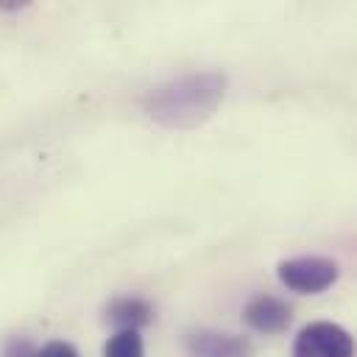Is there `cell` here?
Wrapping results in <instances>:
<instances>
[{"instance_id": "cell-1", "label": "cell", "mask_w": 357, "mask_h": 357, "mask_svg": "<svg viewBox=\"0 0 357 357\" xmlns=\"http://www.w3.org/2000/svg\"><path fill=\"white\" fill-rule=\"evenodd\" d=\"M226 78L220 73H190L173 78L145 98V112L170 128H190L204 123L223 100Z\"/></svg>"}, {"instance_id": "cell-2", "label": "cell", "mask_w": 357, "mask_h": 357, "mask_svg": "<svg viewBox=\"0 0 357 357\" xmlns=\"http://www.w3.org/2000/svg\"><path fill=\"white\" fill-rule=\"evenodd\" d=\"M276 276L287 290L301 296H315L337 282L340 268L335 259H326V257H293L279 262Z\"/></svg>"}, {"instance_id": "cell-3", "label": "cell", "mask_w": 357, "mask_h": 357, "mask_svg": "<svg viewBox=\"0 0 357 357\" xmlns=\"http://www.w3.org/2000/svg\"><path fill=\"white\" fill-rule=\"evenodd\" d=\"M351 354H354L351 335L332 321L307 324L293 343V357H351Z\"/></svg>"}, {"instance_id": "cell-4", "label": "cell", "mask_w": 357, "mask_h": 357, "mask_svg": "<svg viewBox=\"0 0 357 357\" xmlns=\"http://www.w3.org/2000/svg\"><path fill=\"white\" fill-rule=\"evenodd\" d=\"M290 304L276 298V296H257L245 304L243 310V321L257 329V332H265V335H273V332H282L287 329L290 324Z\"/></svg>"}, {"instance_id": "cell-5", "label": "cell", "mask_w": 357, "mask_h": 357, "mask_svg": "<svg viewBox=\"0 0 357 357\" xmlns=\"http://www.w3.org/2000/svg\"><path fill=\"white\" fill-rule=\"evenodd\" d=\"M187 349L192 357H251L254 346L237 335L220 332H195L187 337Z\"/></svg>"}, {"instance_id": "cell-6", "label": "cell", "mask_w": 357, "mask_h": 357, "mask_svg": "<svg viewBox=\"0 0 357 357\" xmlns=\"http://www.w3.org/2000/svg\"><path fill=\"white\" fill-rule=\"evenodd\" d=\"M153 310L145 298H137V296H117L109 301L106 307V321L117 324L120 329H137V326H145L151 321Z\"/></svg>"}, {"instance_id": "cell-7", "label": "cell", "mask_w": 357, "mask_h": 357, "mask_svg": "<svg viewBox=\"0 0 357 357\" xmlns=\"http://www.w3.org/2000/svg\"><path fill=\"white\" fill-rule=\"evenodd\" d=\"M103 357H145V346L137 329H120L103 346Z\"/></svg>"}, {"instance_id": "cell-8", "label": "cell", "mask_w": 357, "mask_h": 357, "mask_svg": "<svg viewBox=\"0 0 357 357\" xmlns=\"http://www.w3.org/2000/svg\"><path fill=\"white\" fill-rule=\"evenodd\" d=\"M36 357H78V349L67 340H50L36 351Z\"/></svg>"}, {"instance_id": "cell-9", "label": "cell", "mask_w": 357, "mask_h": 357, "mask_svg": "<svg viewBox=\"0 0 357 357\" xmlns=\"http://www.w3.org/2000/svg\"><path fill=\"white\" fill-rule=\"evenodd\" d=\"M3 357H36V349L28 337H11L3 349Z\"/></svg>"}]
</instances>
